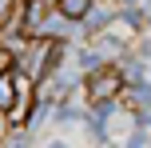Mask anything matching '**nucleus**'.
<instances>
[{
    "label": "nucleus",
    "mask_w": 151,
    "mask_h": 148,
    "mask_svg": "<svg viewBox=\"0 0 151 148\" xmlns=\"http://www.w3.org/2000/svg\"><path fill=\"white\" fill-rule=\"evenodd\" d=\"M52 8H56V12L64 16V20H72V24H80L83 16H88L91 8H96V0H56Z\"/></svg>",
    "instance_id": "4"
},
{
    "label": "nucleus",
    "mask_w": 151,
    "mask_h": 148,
    "mask_svg": "<svg viewBox=\"0 0 151 148\" xmlns=\"http://www.w3.org/2000/svg\"><path fill=\"white\" fill-rule=\"evenodd\" d=\"M123 68H115V64H99V68L88 72V80H83V96H88L91 104H111L115 96L123 92Z\"/></svg>",
    "instance_id": "2"
},
{
    "label": "nucleus",
    "mask_w": 151,
    "mask_h": 148,
    "mask_svg": "<svg viewBox=\"0 0 151 148\" xmlns=\"http://www.w3.org/2000/svg\"><path fill=\"white\" fill-rule=\"evenodd\" d=\"M56 64H60V40H56V36L28 40V48H24V56H20V72L32 80V84H40Z\"/></svg>",
    "instance_id": "1"
},
{
    "label": "nucleus",
    "mask_w": 151,
    "mask_h": 148,
    "mask_svg": "<svg viewBox=\"0 0 151 148\" xmlns=\"http://www.w3.org/2000/svg\"><path fill=\"white\" fill-rule=\"evenodd\" d=\"M0 116H4V112H0ZM0 140H4V120H0Z\"/></svg>",
    "instance_id": "6"
},
{
    "label": "nucleus",
    "mask_w": 151,
    "mask_h": 148,
    "mask_svg": "<svg viewBox=\"0 0 151 148\" xmlns=\"http://www.w3.org/2000/svg\"><path fill=\"white\" fill-rule=\"evenodd\" d=\"M48 148H68V144H60V140H56V144H48Z\"/></svg>",
    "instance_id": "7"
},
{
    "label": "nucleus",
    "mask_w": 151,
    "mask_h": 148,
    "mask_svg": "<svg viewBox=\"0 0 151 148\" xmlns=\"http://www.w3.org/2000/svg\"><path fill=\"white\" fill-rule=\"evenodd\" d=\"M143 60H151V40H143Z\"/></svg>",
    "instance_id": "5"
},
{
    "label": "nucleus",
    "mask_w": 151,
    "mask_h": 148,
    "mask_svg": "<svg viewBox=\"0 0 151 148\" xmlns=\"http://www.w3.org/2000/svg\"><path fill=\"white\" fill-rule=\"evenodd\" d=\"M123 4H139V0H123Z\"/></svg>",
    "instance_id": "8"
},
{
    "label": "nucleus",
    "mask_w": 151,
    "mask_h": 148,
    "mask_svg": "<svg viewBox=\"0 0 151 148\" xmlns=\"http://www.w3.org/2000/svg\"><path fill=\"white\" fill-rule=\"evenodd\" d=\"M16 80H20V68H0V112H12V104H16Z\"/></svg>",
    "instance_id": "3"
}]
</instances>
